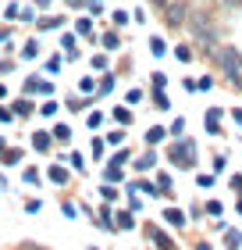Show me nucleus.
I'll use <instances>...</instances> for the list:
<instances>
[{
    "instance_id": "nucleus-1",
    "label": "nucleus",
    "mask_w": 242,
    "mask_h": 250,
    "mask_svg": "<svg viewBox=\"0 0 242 250\" xmlns=\"http://www.w3.org/2000/svg\"><path fill=\"white\" fill-rule=\"evenodd\" d=\"M235 118H239V122H242V111H239V115H235Z\"/></svg>"
}]
</instances>
